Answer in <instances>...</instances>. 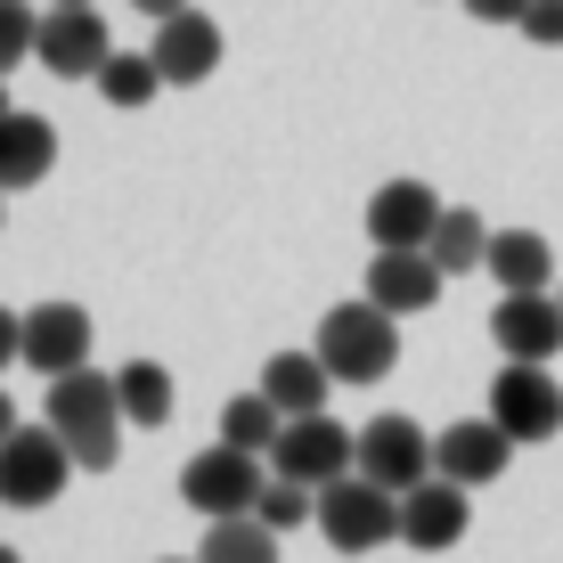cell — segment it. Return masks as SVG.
Here are the masks:
<instances>
[{
    "mask_svg": "<svg viewBox=\"0 0 563 563\" xmlns=\"http://www.w3.org/2000/svg\"><path fill=\"white\" fill-rule=\"evenodd\" d=\"M0 221H9V188H0Z\"/></svg>",
    "mask_w": 563,
    "mask_h": 563,
    "instance_id": "cell-35",
    "label": "cell"
},
{
    "mask_svg": "<svg viewBox=\"0 0 563 563\" xmlns=\"http://www.w3.org/2000/svg\"><path fill=\"white\" fill-rule=\"evenodd\" d=\"M49 9H99V0H49Z\"/></svg>",
    "mask_w": 563,
    "mask_h": 563,
    "instance_id": "cell-32",
    "label": "cell"
},
{
    "mask_svg": "<svg viewBox=\"0 0 563 563\" xmlns=\"http://www.w3.org/2000/svg\"><path fill=\"white\" fill-rule=\"evenodd\" d=\"M515 450H522V441L498 417H457V424H441V433H433V465L450 482H465V490H490V482L515 465Z\"/></svg>",
    "mask_w": 563,
    "mask_h": 563,
    "instance_id": "cell-9",
    "label": "cell"
},
{
    "mask_svg": "<svg viewBox=\"0 0 563 563\" xmlns=\"http://www.w3.org/2000/svg\"><path fill=\"white\" fill-rule=\"evenodd\" d=\"M522 9L531 0H465V16H482V25H522Z\"/></svg>",
    "mask_w": 563,
    "mask_h": 563,
    "instance_id": "cell-29",
    "label": "cell"
},
{
    "mask_svg": "<svg viewBox=\"0 0 563 563\" xmlns=\"http://www.w3.org/2000/svg\"><path fill=\"white\" fill-rule=\"evenodd\" d=\"M42 57L49 74H66V82H99V66L114 57V42H107V16L99 9H49L42 16Z\"/></svg>",
    "mask_w": 563,
    "mask_h": 563,
    "instance_id": "cell-14",
    "label": "cell"
},
{
    "mask_svg": "<svg viewBox=\"0 0 563 563\" xmlns=\"http://www.w3.org/2000/svg\"><path fill=\"white\" fill-rule=\"evenodd\" d=\"M319 531H327V548H343V555L384 548V539H400V490H384V482H367L352 465V474H335L319 490Z\"/></svg>",
    "mask_w": 563,
    "mask_h": 563,
    "instance_id": "cell-4",
    "label": "cell"
},
{
    "mask_svg": "<svg viewBox=\"0 0 563 563\" xmlns=\"http://www.w3.org/2000/svg\"><path fill=\"white\" fill-rule=\"evenodd\" d=\"M147 57L164 66V82H172V90H188V82H205V74L221 66V25H212L205 9H172V16H155Z\"/></svg>",
    "mask_w": 563,
    "mask_h": 563,
    "instance_id": "cell-15",
    "label": "cell"
},
{
    "mask_svg": "<svg viewBox=\"0 0 563 563\" xmlns=\"http://www.w3.org/2000/svg\"><path fill=\"white\" fill-rule=\"evenodd\" d=\"M0 563H25V555H16V548H0Z\"/></svg>",
    "mask_w": 563,
    "mask_h": 563,
    "instance_id": "cell-33",
    "label": "cell"
},
{
    "mask_svg": "<svg viewBox=\"0 0 563 563\" xmlns=\"http://www.w3.org/2000/svg\"><path fill=\"white\" fill-rule=\"evenodd\" d=\"M424 254H433L441 269H450V278H457V269H490V229H482L474 221V212H441V229H433V245H424Z\"/></svg>",
    "mask_w": 563,
    "mask_h": 563,
    "instance_id": "cell-24",
    "label": "cell"
},
{
    "mask_svg": "<svg viewBox=\"0 0 563 563\" xmlns=\"http://www.w3.org/2000/svg\"><path fill=\"white\" fill-rule=\"evenodd\" d=\"M90 343H99V327H90L82 302H33L25 310V367H33V376L90 367Z\"/></svg>",
    "mask_w": 563,
    "mask_h": 563,
    "instance_id": "cell-12",
    "label": "cell"
},
{
    "mask_svg": "<svg viewBox=\"0 0 563 563\" xmlns=\"http://www.w3.org/2000/svg\"><path fill=\"white\" fill-rule=\"evenodd\" d=\"M269 531H302V522H319V490L295 474H269V490H262V507H254Z\"/></svg>",
    "mask_w": 563,
    "mask_h": 563,
    "instance_id": "cell-25",
    "label": "cell"
},
{
    "mask_svg": "<svg viewBox=\"0 0 563 563\" xmlns=\"http://www.w3.org/2000/svg\"><path fill=\"white\" fill-rule=\"evenodd\" d=\"M205 563H278V531H269L262 515H229V522H212L205 531Z\"/></svg>",
    "mask_w": 563,
    "mask_h": 563,
    "instance_id": "cell-23",
    "label": "cell"
},
{
    "mask_svg": "<svg viewBox=\"0 0 563 563\" xmlns=\"http://www.w3.org/2000/svg\"><path fill=\"white\" fill-rule=\"evenodd\" d=\"M114 393H123L131 424H172V367L164 360H123L114 367Z\"/></svg>",
    "mask_w": 563,
    "mask_h": 563,
    "instance_id": "cell-21",
    "label": "cell"
},
{
    "mask_svg": "<svg viewBox=\"0 0 563 563\" xmlns=\"http://www.w3.org/2000/svg\"><path fill=\"white\" fill-rule=\"evenodd\" d=\"M441 286H450V269L424 254V245H376V262H367V295L393 310V319H417V310H433Z\"/></svg>",
    "mask_w": 563,
    "mask_h": 563,
    "instance_id": "cell-11",
    "label": "cell"
},
{
    "mask_svg": "<svg viewBox=\"0 0 563 563\" xmlns=\"http://www.w3.org/2000/svg\"><path fill=\"white\" fill-rule=\"evenodd\" d=\"M490 343L507 360H548L555 367V352H563V295H555V286H539V295H507L490 310Z\"/></svg>",
    "mask_w": 563,
    "mask_h": 563,
    "instance_id": "cell-13",
    "label": "cell"
},
{
    "mask_svg": "<svg viewBox=\"0 0 563 563\" xmlns=\"http://www.w3.org/2000/svg\"><path fill=\"white\" fill-rule=\"evenodd\" d=\"M278 433H286V409L262 393V384H254V393H238V400H221V441L269 457V450H278Z\"/></svg>",
    "mask_w": 563,
    "mask_h": 563,
    "instance_id": "cell-20",
    "label": "cell"
},
{
    "mask_svg": "<svg viewBox=\"0 0 563 563\" xmlns=\"http://www.w3.org/2000/svg\"><path fill=\"white\" fill-rule=\"evenodd\" d=\"M57 172V123L49 114H25V107H9L0 114V188H42Z\"/></svg>",
    "mask_w": 563,
    "mask_h": 563,
    "instance_id": "cell-17",
    "label": "cell"
},
{
    "mask_svg": "<svg viewBox=\"0 0 563 563\" xmlns=\"http://www.w3.org/2000/svg\"><path fill=\"white\" fill-rule=\"evenodd\" d=\"M441 205L424 180H384L376 197H367V245H433L441 229Z\"/></svg>",
    "mask_w": 563,
    "mask_h": 563,
    "instance_id": "cell-16",
    "label": "cell"
},
{
    "mask_svg": "<svg viewBox=\"0 0 563 563\" xmlns=\"http://www.w3.org/2000/svg\"><path fill=\"white\" fill-rule=\"evenodd\" d=\"M360 474L409 498L417 482L441 474V465H433V441H424L417 417H367V424H360Z\"/></svg>",
    "mask_w": 563,
    "mask_h": 563,
    "instance_id": "cell-8",
    "label": "cell"
},
{
    "mask_svg": "<svg viewBox=\"0 0 563 563\" xmlns=\"http://www.w3.org/2000/svg\"><path fill=\"white\" fill-rule=\"evenodd\" d=\"M555 295H563V286H555Z\"/></svg>",
    "mask_w": 563,
    "mask_h": 563,
    "instance_id": "cell-37",
    "label": "cell"
},
{
    "mask_svg": "<svg viewBox=\"0 0 563 563\" xmlns=\"http://www.w3.org/2000/svg\"><path fill=\"white\" fill-rule=\"evenodd\" d=\"M262 393L278 400L286 417H310V409H327V393H335V367H327L319 352H269Z\"/></svg>",
    "mask_w": 563,
    "mask_h": 563,
    "instance_id": "cell-18",
    "label": "cell"
},
{
    "mask_svg": "<svg viewBox=\"0 0 563 563\" xmlns=\"http://www.w3.org/2000/svg\"><path fill=\"white\" fill-rule=\"evenodd\" d=\"M33 49H42V16H33L25 0H0V74L25 66Z\"/></svg>",
    "mask_w": 563,
    "mask_h": 563,
    "instance_id": "cell-26",
    "label": "cell"
},
{
    "mask_svg": "<svg viewBox=\"0 0 563 563\" xmlns=\"http://www.w3.org/2000/svg\"><path fill=\"white\" fill-rule=\"evenodd\" d=\"M42 417L66 433V450L82 474H107L114 457H123V393H114V376H99V367H66V376H49V400Z\"/></svg>",
    "mask_w": 563,
    "mask_h": 563,
    "instance_id": "cell-1",
    "label": "cell"
},
{
    "mask_svg": "<svg viewBox=\"0 0 563 563\" xmlns=\"http://www.w3.org/2000/svg\"><path fill=\"white\" fill-rule=\"evenodd\" d=\"M490 417L531 450V441H555L563 433V384L548 360H507L490 376Z\"/></svg>",
    "mask_w": 563,
    "mask_h": 563,
    "instance_id": "cell-6",
    "label": "cell"
},
{
    "mask_svg": "<svg viewBox=\"0 0 563 563\" xmlns=\"http://www.w3.org/2000/svg\"><path fill=\"white\" fill-rule=\"evenodd\" d=\"M131 9H147V16H172V9H188V0H131Z\"/></svg>",
    "mask_w": 563,
    "mask_h": 563,
    "instance_id": "cell-31",
    "label": "cell"
},
{
    "mask_svg": "<svg viewBox=\"0 0 563 563\" xmlns=\"http://www.w3.org/2000/svg\"><path fill=\"white\" fill-rule=\"evenodd\" d=\"M164 563H205V555H164Z\"/></svg>",
    "mask_w": 563,
    "mask_h": 563,
    "instance_id": "cell-34",
    "label": "cell"
},
{
    "mask_svg": "<svg viewBox=\"0 0 563 563\" xmlns=\"http://www.w3.org/2000/svg\"><path fill=\"white\" fill-rule=\"evenodd\" d=\"M74 474H82V465H74L66 433H57L49 417H42V424H16V433L0 441V507H16V515L57 507Z\"/></svg>",
    "mask_w": 563,
    "mask_h": 563,
    "instance_id": "cell-3",
    "label": "cell"
},
{
    "mask_svg": "<svg viewBox=\"0 0 563 563\" xmlns=\"http://www.w3.org/2000/svg\"><path fill=\"white\" fill-rule=\"evenodd\" d=\"M262 465H269V457L238 450V441H212L205 457H188V465H180V498H188V507H197L205 522L254 515V507H262V490H269Z\"/></svg>",
    "mask_w": 563,
    "mask_h": 563,
    "instance_id": "cell-5",
    "label": "cell"
},
{
    "mask_svg": "<svg viewBox=\"0 0 563 563\" xmlns=\"http://www.w3.org/2000/svg\"><path fill=\"white\" fill-rule=\"evenodd\" d=\"M0 114H9V82H0Z\"/></svg>",
    "mask_w": 563,
    "mask_h": 563,
    "instance_id": "cell-36",
    "label": "cell"
},
{
    "mask_svg": "<svg viewBox=\"0 0 563 563\" xmlns=\"http://www.w3.org/2000/svg\"><path fill=\"white\" fill-rule=\"evenodd\" d=\"M155 90H164V66H155L147 49H114L107 66H99V99H107V107H123V114H140Z\"/></svg>",
    "mask_w": 563,
    "mask_h": 563,
    "instance_id": "cell-22",
    "label": "cell"
},
{
    "mask_svg": "<svg viewBox=\"0 0 563 563\" xmlns=\"http://www.w3.org/2000/svg\"><path fill=\"white\" fill-rule=\"evenodd\" d=\"M515 33H522V42H531V49H563V0H531Z\"/></svg>",
    "mask_w": 563,
    "mask_h": 563,
    "instance_id": "cell-27",
    "label": "cell"
},
{
    "mask_svg": "<svg viewBox=\"0 0 563 563\" xmlns=\"http://www.w3.org/2000/svg\"><path fill=\"white\" fill-rule=\"evenodd\" d=\"M490 278L507 286V295H539V286H555V254L539 229H490Z\"/></svg>",
    "mask_w": 563,
    "mask_h": 563,
    "instance_id": "cell-19",
    "label": "cell"
},
{
    "mask_svg": "<svg viewBox=\"0 0 563 563\" xmlns=\"http://www.w3.org/2000/svg\"><path fill=\"white\" fill-rule=\"evenodd\" d=\"M25 360V310H0V376Z\"/></svg>",
    "mask_w": 563,
    "mask_h": 563,
    "instance_id": "cell-28",
    "label": "cell"
},
{
    "mask_svg": "<svg viewBox=\"0 0 563 563\" xmlns=\"http://www.w3.org/2000/svg\"><path fill=\"white\" fill-rule=\"evenodd\" d=\"M327 367H335V384H384L400 367V319L384 310L376 295L360 302H335L319 319V343H310Z\"/></svg>",
    "mask_w": 563,
    "mask_h": 563,
    "instance_id": "cell-2",
    "label": "cell"
},
{
    "mask_svg": "<svg viewBox=\"0 0 563 563\" xmlns=\"http://www.w3.org/2000/svg\"><path fill=\"white\" fill-rule=\"evenodd\" d=\"M465 522H474V490L450 482V474L417 482V490L400 498V539H409L417 555H450L457 539H465Z\"/></svg>",
    "mask_w": 563,
    "mask_h": 563,
    "instance_id": "cell-10",
    "label": "cell"
},
{
    "mask_svg": "<svg viewBox=\"0 0 563 563\" xmlns=\"http://www.w3.org/2000/svg\"><path fill=\"white\" fill-rule=\"evenodd\" d=\"M16 424H25V417H16V400H9V393H0V441H9V433H16Z\"/></svg>",
    "mask_w": 563,
    "mask_h": 563,
    "instance_id": "cell-30",
    "label": "cell"
},
{
    "mask_svg": "<svg viewBox=\"0 0 563 563\" xmlns=\"http://www.w3.org/2000/svg\"><path fill=\"white\" fill-rule=\"evenodd\" d=\"M269 465H278V474H295V482H310V490H327L335 474H352V465H360V433H352V424H335L327 409L286 417V433H278V450H269Z\"/></svg>",
    "mask_w": 563,
    "mask_h": 563,
    "instance_id": "cell-7",
    "label": "cell"
}]
</instances>
